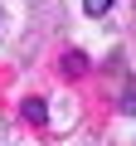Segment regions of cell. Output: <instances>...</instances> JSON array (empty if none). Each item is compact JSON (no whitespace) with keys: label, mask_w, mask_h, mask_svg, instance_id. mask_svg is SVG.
<instances>
[{"label":"cell","mask_w":136,"mask_h":146,"mask_svg":"<svg viewBox=\"0 0 136 146\" xmlns=\"http://www.w3.org/2000/svg\"><path fill=\"white\" fill-rule=\"evenodd\" d=\"M107 5H112V0H83V10H88V15H107Z\"/></svg>","instance_id":"6da1fadb"}]
</instances>
